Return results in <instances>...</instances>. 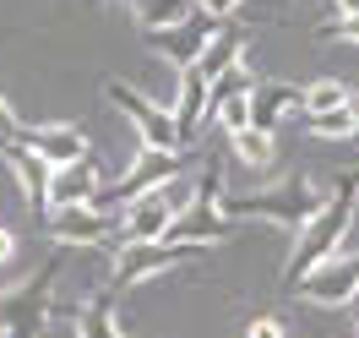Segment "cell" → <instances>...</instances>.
Segmentation results:
<instances>
[{
  "label": "cell",
  "instance_id": "obj_26",
  "mask_svg": "<svg viewBox=\"0 0 359 338\" xmlns=\"http://www.w3.org/2000/svg\"><path fill=\"white\" fill-rule=\"evenodd\" d=\"M250 338H283V327H278L272 316H256V322H250Z\"/></svg>",
  "mask_w": 359,
  "mask_h": 338
},
{
  "label": "cell",
  "instance_id": "obj_4",
  "mask_svg": "<svg viewBox=\"0 0 359 338\" xmlns=\"http://www.w3.org/2000/svg\"><path fill=\"white\" fill-rule=\"evenodd\" d=\"M218 197H224V164H207L191 207L169 224V240L175 246H218L229 235V219H224V207H218Z\"/></svg>",
  "mask_w": 359,
  "mask_h": 338
},
{
  "label": "cell",
  "instance_id": "obj_6",
  "mask_svg": "<svg viewBox=\"0 0 359 338\" xmlns=\"http://www.w3.org/2000/svg\"><path fill=\"white\" fill-rule=\"evenodd\" d=\"M104 98H109L114 110L126 115V120H131L136 126V142H142V148H163V153H185V148H180V131H175V110H158L153 98H142V93L136 88H126V82H104Z\"/></svg>",
  "mask_w": 359,
  "mask_h": 338
},
{
  "label": "cell",
  "instance_id": "obj_32",
  "mask_svg": "<svg viewBox=\"0 0 359 338\" xmlns=\"http://www.w3.org/2000/svg\"><path fill=\"white\" fill-rule=\"evenodd\" d=\"M354 311H359V294H354Z\"/></svg>",
  "mask_w": 359,
  "mask_h": 338
},
{
  "label": "cell",
  "instance_id": "obj_12",
  "mask_svg": "<svg viewBox=\"0 0 359 338\" xmlns=\"http://www.w3.org/2000/svg\"><path fill=\"white\" fill-rule=\"evenodd\" d=\"M212 120V88H207V77L196 66L180 71V93H175V131H180V148H191L202 126Z\"/></svg>",
  "mask_w": 359,
  "mask_h": 338
},
{
  "label": "cell",
  "instance_id": "obj_23",
  "mask_svg": "<svg viewBox=\"0 0 359 338\" xmlns=\"http://www.w3.org/2000/svg\"><path fill=\"white\" fill-rule=\"evenodd\" d=\"M158 191H163V202L175 207V219H180V213L191 207V197H196V181H185V175H175V181H163Z\"/></svg>",
  "mask_w": 359,
  "mask_h": 338
},
{
  "label": "cell",
  "instance_id": "obj_13",
  "mask_svg": "<svg viewBox=\"0 0 359 338\" xmlns=\"http://www.w3.org/2000/svg\"><path fill=\"white\" fill-rule=\"evenodd\" d=\"M6 164H11V175L22 186L27 213H33V219H49V213H55V207H49V164L33 153V148H22V142H6Z\"/></svg>",
  "mask_w": 359,
  "mask_h": 338
},
{
  "label": "cell",
  "instance_id": "obj_8",
  "mask_svg": "<svg viewBox=\"0 0 359 338\" xmlns=\"http://www.w3.org/2000/svg\"><path fill=\"white\" fill-rule=\"evenodd\" d=\"M196 251L207 246H175V240H153V246H120L114 251V278H109V290H131V284H147V278H158V273H169L180 268L185 256H196Z\"/></svg>",
  "mask_w": 359,
  "mask_h": 338
},
{
  "label": "cell",
  "instance_id": "obj_7",
  "mask_svg": "<svg viewBox=\"0 0 359 338\" xmlns=\"http://www.w3.org/2000/svg\"><path fill=\"white\" fill-rule=\"evenodd\" d=\"M44 224H49V240H55V246L82 251V246H104L109 235H120V213L93 207V202H71V207H55Z\"/></svg>",
  "mask_w": 359,
  "mask_h": 338
},
{
  "label": "cell",
  "instance_id": "obj_22",
  "mask_svg": "<svg viewBox=\"0 0 359 338\" xmlns=\"http://www.w3.org/2000/svg\"><path fill=\"white\" fill-rule=\"evenodd\" d=\"M311 120L316 136H327V142H343V136H354V98L343 104V110H327V115H305Z\"/></svg>",
  "mask_w": 359,
  "mask_h": 338
},
{
  "label": "cell",
  "instance_id": "obj_16",
  "mask_svg": "<svg viewBox=\"0 0 359 338\" xmlns=\"http://www.w3.org/2000/svg\"><path fill=\"white\" fill-rule=\"evenodd\" d=\"M98 164L93 158H76V164H60L49 169V207H71V202H93L98 197Z\"/></svg>",
  "mask_w": 359,
  "mask_h": 338
},
{
  "label": "cell",
  "instance_id": "obj_3",
  "mask_svg": "<svg viewBox=\"0 0 359 338\" xmlns=\"http://www.w3.org/2000/svg\"><path fill=\"white\" fill-rule=\"evenodd\" d=\"M55 278H60V256L44 262L27 284L0 294V338H39L49 322V294H55Z\"/></svg>",
  "mask_w": 359,
  "mask_h": 338
},
{
  "label": "cell",
  "instance_id": "obj_27",
  "mask_svg": "<svg viewBox=\"0 0 359 338\" xmlns=\"http://www.w3.org/2000/svg\"><path fill=\"white\" fill-rule=\"evenodd\" d=\"M337 39H348V44H359V11H354V17H343V27H337Z\"/></svg>",
  "mask_w": 359,
  "mask_h": 338
},
{
  "label": "cell",
  "instance_id": "obj_9",
  "mask_svg": "<svg viewBox=\"0 0 359 338\" xmlns=\"http://www.w3.org/2000/svg\"><path fill=\"white\" fill-rule=\"evenodd\" d=\"M299 294L305 300H316V306H348L359 294V251L354 256H327L321 268H311L305 278H299Z\"/></svg>",
  "mask_w": 359,
  "mask_h": 338
},
{
  "label": "cell",
  "instance_id": "obj_17",
  "mask_svg": "<svg viewBox=\"0 0 359 338\" xmlns=\"http://www.w3.org/2000/svg\"><path fill=\"white\" fill-rule=\"evenodd\" d=\"M240 60H245V27L229 17V22H218L212 33H207V49H202V60H196V71H202L207 82H212V77L234 71Z\"/></svg>",
  "mask_w": 359,
  "mask_h": 338
},
{
  "label": "cell",
  "instance_id": "obj_24",
  "mask_svg": "<svg viewBox=\"0 0 359 338\" xmlns=\"http://www.w3.org/2000/svg\"><path fill=\"white\" fill-rule=\"evenodd\" d=\"M245 0H196V11H207V17H218V22H229L234 11H240Z\"/></svg>",
  "mask_w": 359,
  "mask_h": 338
},
{
  "label": "cell",
  "instance_id": "obj_2",
  "mask_svg": "<svg viewBox=\"0 0 359 338\" xmlns=\"http://www.w3.org/2000/svg\"><path fill=\"white\" fill-rule=\"evenodd\" d=\"M321 202L327 197L316 191L311 175H289V181L267 186V191H245V197H218L224 219H272V224H289V229H305Z\"/></svg>",
  "mask_w": 359,
  "mask_h": 338
},
{
  "label": "cell",
  "instance_id": "obj_15",
  "mask_svg": "<svg viewBox=\"0 0 359 338\" xmlns=\"http://www.w3.org/2000/svg\"><path fill=\"white\" fill-rule=\"evenodd\" d=\"M207 33H212V27L191 17V22H180V27H158V33H147V44H153V55H163L169 66L191 71L196 60H202V49H207Z\"/></svg>",
  "mask_w": 359,
  "mask_h": 338
},
{
  "label": "cell",
  "instance_id": "obj_1",
  "mask_svg": "<svg viewBox=\"0 0 359 338\" xmlns=\"http://www.w3.org/2000/svg\"><path fill=\"white\" fill-rule=\"evenodd\" d=\"M354 202H359V175H343V181L332 186V197L316 207V219L299 229V240H294L289 268H283L289 284H299L311 268H321L327 256L343 251V235H348V224H354Z\"/></svg>",
  "mask_w": 359,
  "mask_h": 338
},
{
  "label": "cell",
  "instance_id": "obj_18",
  "mask_svg": "<svg viewBox=\"0 0 359 338\" xmlns=\"http://www.w3.org/2000/svg\"><path fill=\"white\" fill-rule=\"evenodd\" d=\"M131 17L142 33H158V27H180L196 17V0H131Z\"/></svg>",
  "mask_w": 359,
  "mask_h": 338
},
{
  "label": "cell",
  "instance_id": "obj_14",
  "mask_svg": "<svg viewBox=\"0 0 359 338\" xmlns=\"http://www.w3.org/2000/svg\"><path fill=\"white\" fill-rule=\"evenodd\" d=\"M17 142H22V148H33L49 169L88 158V136L76 131V126H22V136H17Z\"/></svg>",
  "mask_w": 359,
  "mask_h": 338
},
{
  "label": "cell",
  "instance_id": "obj_5",
  "mask_svg": "<svg viewBox=\"0 0 359 338\" xmlns=\"http://www.w3.org/2000/svg\"><path fill=\"white\" fill-rule=\"evenodd\" d=\"M175 175H180V153H163V148H136V164H131V169H126L114 186H98L93 207H109V213H120V207H131L136 197L158 191V186L175 181Z\"/></svg>",
  "mask_w": 359,
  "mask_h": 338
},
{
  "label": "cell",
  "instance_id": "obj_30",
  "mask_svg": "<svg viewBox=\"0 0 359 338\" xmlns=\"http://www.w3.org/2000/svg\"><path fill=\"white\" fill-rule=\"evenodd\" d=\"M354 136H359V98H354Z\"/></svg>",
  "mask_w": 359,
  "mask_h": 338
},
{
  "label": "cell",
  "instance_id": "obj_10",
  "mask_svg": "<svg viewBox=\"0 0 359 338\" xmlns=\"http://www.w3.org/2000/svg\"><path fill=\"white\" fill-rule=\"evenodd\" d=\"M289 115H305V88H299V82H278V77H272V82H256V88H250V126H256V131L272 136Z\"/></svg>",
  "mask_w": 359,
  "mask_h": 338
},
{
  "label": "cell",
  "instance_id": "obj_11",
  "mask_svg": "<svg viewBox=\"0 0 359 338\" xmlns=\"http://www.w3.org/2000/svg\"><path fill=\"white\" fill-rule=\"evenodd\" d=\"M169 224H175V207L163 202V191H147V197H136L131 207H120V235H126V246L169 240Z\"/></svg>",
  "mask_w": 359,
  "mask_h": 338
},
{
  "label": "cell",
  "instance_id": "obj_31",
  "mask_svg": "<svg viewBox=\"0 0 359 338\" xmlns=\"http://www.w3.org/2000/svg\"><path fill=\"white\" fill-rule=\"evenodd\" d=\"M354 333H359V311H354Z\"/></svg>",
  "mask_w": 359,
  "mask_h": 338
},
{
  "label": "cell",
  "instance_id": "obj_25",
  "mask_svg": "<svg viewBox=\"0 0 359 338\" xmlns=\"http://www.w3.org/2000/svg\"><path fill=\"white\" fill-rule=\"evenodd\" d=\"M17 136H22V120H17V115H11V104L0 98V142H17Z\"/></svg>",
  "mask_w": 359,
  "mask_h": 338
},
{
  "label": "cell",
  "instance_id": "obj_29",
  "mask_svg": "<svg viewBox=\"0 0 359 338\" xmlns=\"http://www.w3.org/2000/svg\"><path fill=\"white\" fill-rule=\"evenodd\" d=\"M332 6L343 11V17H354V11H359V0H332Z\"/></svg>",
  "mask_w": 359,
  "mask_h": 338
},
{
  "label": "cell",
  "instance_id": "obj_20",
  "mask_svg": "<svg viewBox=\"0 0 359 338\" xmlns=\"http://www.w3.org/2000/svg\"><path fill=\"white\" fill-rule=\"evenodd\" d=\"M229 148H234V158H240V164H250V169H272V158H278L272 136H267V131H256V126L234 131V136H229Z\"/></svg>",
  "mask_w": 359,
  "mask_h": 338
},
{
  "label": "cell",
  "instance_id": "obj_19",
  "mask_svg": "<svg viewBox=\"0 0 359 338\" xmlns=\"http://www.w3.org/2000/svg\"><path fill=\"white\" fill-rule=\"evenodd\" d=\"M71 322H76V338H126L120 322H114V290H104L98 300H88Z\"/></svg>",
  "mask_w": 359,
  "mask_h": 338
},
{
  "label": "cell",
  "instance_id": "obj_28",
  "mask_svg": "<svg viewBox=\"0 0 359 338\" xmlns=\"http://www.w3.org/2000/svg\"><path fill=\"white\" fill-rule=\"evenodd\" d=\"M11 251H17V235H11V229H0V262H6Z\"/></svg>",
  "mask_w": 359,
  "mask_h": 338
},
{
  "label": "cell",
  "instance_id": "obj_21",
  "mask_svg": "<svg viewBox=\"0 0 359 338\" xmlns=\"http://www.w3.org/2000/svg\"><path fill=\"white\" fill-rule=\"evenodd\" d=\"M354 93L343 88V82H332V77H321V82H311L305 88V115H327V110H343Z\"/></svg>",
  "mask_w": 359,
  "mask_h": 338
}]
</instances>
